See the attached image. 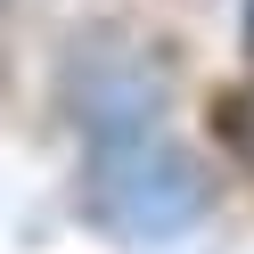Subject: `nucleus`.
Wrapping results in <instances>:
<instances>
[{"instance_id":"1","label":"nucleus","mask_w":254,"mask_h":254,"mask_svg":"<svg viewBox=\"0 0 254 254\" xmlns=\"http://www.w3.org/2000/svg\"><path fill=\"white\" fill-rule=\"evenodd\" d=\"M90 205L115 238H181L205 213V172L156 131L139 99H90Z\"/></svg>"},{"instance_id":"2","label":"nucleus","mask_w":254,"mask_h":254,"mask_svg":"<svg viewBox=\"0 0 254 254\" xmlns=\"http://www.w3.org/2000/svg\"><path fill=\"white\" fill-rule=\"evenodd\" d=\"M246 58H254V17H246Z\"/></svg>"}]
</instances>
